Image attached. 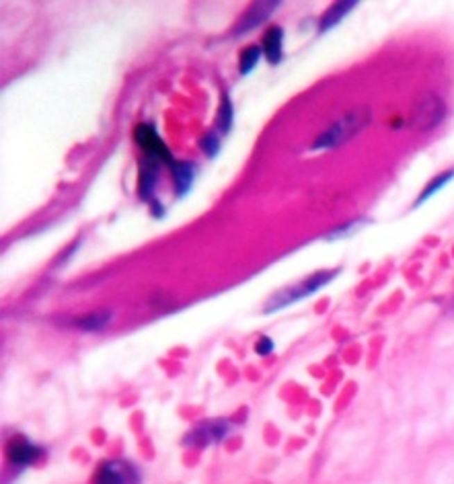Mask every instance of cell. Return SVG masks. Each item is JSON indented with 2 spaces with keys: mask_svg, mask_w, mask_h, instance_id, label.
Listing matches in <instances>:
<instances>
[{
  "mask_svg": "<svg viewBox=\"0 0 454 484\" xmlns=\"http://www.w3.org/2000/svg\"><path fill=\"white\" fill-rule=\"evenodd\" d=\"M372 119V111L370 107H360V109H353L352 113L344 115L342 119H337L335 123H331L312 144V152L317 150H331V148H337V146L346 144L348 140L355 138L360 132H364L368 128Z\"/></svg>",
  "mask_w": 454,
  "mask_h": 484,
  "instance_id": "cell-1",
  "label": "cell"
},
{
  "mask_svg": "<svg viewBox=\"0 0 454 484\" xmlns=\"http://www.w3.org/2000/svg\"><path fill=\"white\" fill-rule=\"evenodd\" d=\"M335 277H337V271H317V273L308 275L301 284L274 293L271 300L267 302L265 312H276V310L288 308V306H292L294 302H301L304 297H308V295L317 293L319 290H323V288H325L327 284H331Z\"/></svg>",
  "mask_w": 454,
  "mask_h": 484,
  "instance_id": "cell-2",
  "label": "cell"
},
{
  "mask_svg": "<svg viewBox=\"0 0 454 484\" xmlns=\"http://www.w3.org/2000/svg\"><path fill=\"white\" fill-rule=\"evenodd\" d=\"M446 103L438 97L436 93H426L423 97H419L409 113V126L417 132H430L436 130L444 117H446Z\"/></svg>",
  "mask_w": 454,
  "mask_h": 484,
  "instance_id": "cell-3",
  "label": "cell"
},
{
  "mask_svg": "<svg viewBox=\"0 0 454 484\" xmlns=\"http://www.w3.org/2000/svg\"><path fill=\"white\" fill-rule=\"evenodd\" d=\"M134 140H136V144L140 146V150L144 152L146 158H154V160H158V162H162V164H169V166L175 162L171 150L162 142V138L158 136V132H156V128H154L152 123H140V126H136V130H134Z\"/></svg>",
  "mask_w": 454,
  "mask_h": 484,
  "instance_id": "cell-4",
  "label": "cell"
},
{
  "mask_svg": "<svg viewBox=\"0 0 454 484\" xmlns=\"http://www.w3.org/2000/svg\"><path fill=\"white\" fill-rule=\"evenodd\" d=\"M95 484H140V472L126 460H107L95 474Z\"/></svg>",
  "mask_w": 454,
  "mask_h": 484,
  "instance_id": "cell-5",
  "label": "cell"
},
{
  "mask_svg": "<svg viewBox=\"0 0 454 484\" xmlns=\"http://www.w3.org/2000/svg\"><path fill=\"white\" fill-rule=\"evenodd\" d=\"M228 431H230V425L224 419H220V421H208V423H203L200 427H196L187 435L185 443L194 445V447H208L212 443L222 441L224 437L228 435Z\"/></svg>",
  "mask_w": 454,
  "mask_h": 484,
  "instance_id": "cell-6",
  "label": "cell"
},
{
  "mask_svg": "<svg viewBox=\"0 0 454 484\" xmlns=\"http://www.w3.org/2000/svg\"><path fill=\"white\" fill-rule=\"evenodd\" d=\"M280 6V2L278 0H269V2H255L253 6H249V10L243 15V19H241V23L237 25V29H235V35L237 37H241V35H245V33H249L251 29H255V27H259V25H263L274 12H276V8Z\"/></svg>",
  "mask_w": 454,
  "mask_h": 484,
  "instance_id": "cell-7",
  "label": "cell"
},
{
  "mask_svg": "<svg viewBox=\"0 0 454 484\" xmlns=\"http://www.w3.org/2000/svg\"><path fill=\"white\" fill-rule=\"evenodd\" d=\"M8 460L15 466H29L33 462H37L42 458V447L33 445L27 437H12L8 441Z\"/></svg>",
  "mask_w": 454,
  "mask_h": 484,
  "instance_id": "cell-8",
  "label": "cell"
},
{
  "mask_svg": "<svg viewBox=\"0 0 454 484\" xmlns=\"http://www.w3.org/2000/svg\"><path fill=\"white\" fill-rule=\"evenodd\" d=\"M160 164L154 158H146L142 156L140 160V179H138V195L142 201H151L156 191L158 179H160Z\"/></svg>",
  "mask_w": 454,
  "mask_h": 484,
  "instance_id": "cell-9",
  "label": "cell"
},
{
  "mask_svg": "<svg viewBox=\"0 0 454 484\" xmlns=\"http://www.w3.org/2000/svg\"><path fill=\"white\" fill-rule=\"evenodd\" d=\"M261 49L265 60L271 66H278L284 58V29L280 25H271L261 40Z\"/></svg>",
  "mask_w": 454,
  "mask_h": 484,
  "instance_id": "cell-10",
  "label": "cell"
},
{
  "mask_svg": "<svg viewBox=\"0 0 454 484\" xmlns=\"http://www.w3.org/2000/svg\"><path fill=\"white\" fill-rule=\"evenodd\" d=\"M171 173H173V183H175L177 197H185L190 193V189L194 187V181H196V164L175 160L171 164Z\"/></svg>",
  "mask_w": 454,
  "mask_h": 484,
  "instance_id": "cell-11",
  "label": "cell"
},
{
  "mask_svg": "<svg viewBox=\"0 0 454 484\" xmlns=\"http://www.w3.org/2000/svg\"><path fill=\"white\" fill-rule=\"evenodd\" d=\"M355 6H358L355 0H344V2L331 4L329 10H327V12L321 17V21H319V33H327L329 29L337 27V25L352 12Z\"/></svg>",
  "mask_w": 454,
  "mask_h": 484,
  "instance_id": "cell-12",
  "label": "cell"
},
{
  "mask_svg": "<svg viewBox=\"0 0 454 484\" xmlns=\"http://www.w3.org/2000/svg\"><path fill=\"white\" fill-rule=\"evenodd\" d=\"M111 320V310H99V312H93L89 316H83V318H76L74 320V327L81 329V331H87V333H97V331H103Z\"/></svg>",
  "mask_w": 454,
  "mask_h": 484,
  "instance_id": "cell-13",
  "label": "cell"
},
{
  "mask_svg": "<svg viewBox=\"0 0 454 484\" xmlns=\"http://www.w3.org/2000/svg\"><path fill=\"white\" fill-rule=\"evenodd\" d=\"M454 179V168H451V171H444V173H440V175H436L426 187H423V191L419 193V197L415 199V203H413V207H417V205H421V203H426L432 195H436L444 185H448L451 181Z\"/></svg>",
  "mask_w": 454,
  "mask_h": 484,
  "instance_id": "cell-14",
  "label": "cell"
},
{
  "mask_svg": "<svg viewBox=\"0 0 454 484\" xmlns=\"http://www.w3.org/2000/svg\"><path fill=\"white\" fill-rule=\"evenodd\" d=\"M261 55H263L261 46H247L241 51V55H239V72H241V76H247L249 72H253L257 68Z\"/></svg>",
  "mask_w": 454,
  "mask_h": 484,
  "instance_id": "cell-15",
  "label": "cell"
},
{
  "mask_svg": "<svg viewBox=\"0 0 454 484\" xmlns=\"http://www.w3.org/2000/svg\"><path fill=\"white\" fill-rule=\"evenodd\" d=\"M233 119H235V107H233V101L224 95L220 107H218V119H216V128L222 134H228L230 128H233Z\"/></svg>",
  "mask_w": 454,
  "mask_h": 484,
  "instance_id": "cell-16",
  "label": "cell"
},
{
  "mask_svg": "<svg viewBox=\"0 0 454 484\" xmlns=\"http://www.w3.org/2000/svg\"><path fill=\"white\" fill-rule=\"evenodd\" d=\"M200 148H202V152L208 158H214V156L220 152V148H222V138H220V134H216V132L205 134L202 140H200Z\"/></svg>",
  "mask_w": 454,
  "mask_h": 484,
  "instance_id": "cell-17",
  "label": "cell"
},
{
  "mask_svg": "<svg viewBox=\"0 0 454 484\" xmlns=\"http://www.w3.org/2000/svg\"><path fill=\"white\" fill-rule=\"evenodd\" d=\"M368 220H364V218H360V220H353V222H346L342 228H337V230H333L329 236H327V241H337V239H344V236H350V234H355L364 224H366Z\"/></svg>",
  "mask_w": 454,
  "mask_h": 484,
  "instance_id": "cell-18",
  "label": "cell"
},
{
  "mask_svg": "<svg viewBox=\"0 0 454 484\" xmlns=\"http://www.w3.org/2000/svg\"><path fill=\"white\" fill-rule=\"evenodd\" d=\"M255 351L259 355H269L274 351V340L269 339V337H261V339L257 340V345H255Z\"/></svg>",
  "mask_w": 454,
  "mask_h": 484,
  "instance_id": "cell-19",
  "label": "cell"
}]
</instances>
